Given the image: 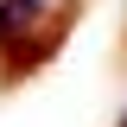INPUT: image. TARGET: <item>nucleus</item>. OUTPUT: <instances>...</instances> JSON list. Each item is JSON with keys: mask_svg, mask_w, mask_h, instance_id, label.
Returning a JSON list of instances; mask_svg holds the SVG:
<instances>
[{"mask_svg": "<svg viewBox=\"0 0 127 127\" xmlns=\"http://www.w3.org/2000/svg\"><path fill=\"white\" fill-rule=\"evenodd\" d=\"M121 127H127V114H121Z\"/></svg>", "mask_w": 127, "mask_h": 127, "instance_id": "obj_1", "label": "nucleus"}]
</instances>
